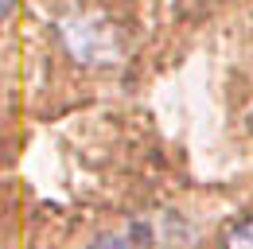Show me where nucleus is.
<instances>
[{
    "label": "nucleus",
    "instance_id": "obj_1",
    "mask_svg": "<svg viewBox=\"0 0 253 249\" xmlns=\"http://www.w3.org/2000/svg\"><path fill=\"white\" fill-rule=\"evenodd\" d=\"M59 31H63L66 51H70L78 62L105 66V62H113L117 55H121V43H117V35H113V31H105L97 20H90V16L63 20V24H59Z\"/></svg>",
    "mask_w": 253,
    "mask_h": 249
},
{
    "label": "nucleus",
    "instance_id": "obj_2",
    "mask_svg": "<svg viewBox=\"0 0 253 249\" xmlns=\"http://www.w3.org/2000/svg\"><path fill=\"white\" fill-rule=\"evenodd\" d=\"M90 249H148L136 234H101Z\"/></svg>",
    "mask_w": 253,
    "mask_h": 249
},
{
    "label": "nucleus",
    "instance_id": "obj_3",
    "mask_svg": "<svg viewBox=\"0 0 253 249\" xmlns=\"http://www.w3.org/2000/svg\"><path fill=\"white\" fill-rule=\"evenodd\" d=\"M226 249H253V222H238L226 234Z\"/></svg>",
    "mask_w": 253,
    "mask_h": 249
},
{
    "label": "nucleus",
    "instance_id": "obj_4",
    "mask_svg": "<svg viewBox=\"0 0 253 249\" xmlns=\"http://www.w3.org/2000/svg\"><path fill=\"white\" fill-rule=\"evenodd\" d=\"M12 8H16V0H0V20H4V16L12 12Z\"/></svg>",
    "mask_w": 253,
    "mask_h": 249
},
{
    "label": "nucleus",
    "instance_id": "obj_5",
    "mask_svg": "<svg viewBox=\"0 0 253 249\" xmlns=\"http://www.w3.org/2000/svg\"><path fill=\"white\" fill-rule=\"evenodd\" d=\"M250 121H253V117H250Z\"/></svg>",
    "mask_w": 253,
    "mask_h": 249
}]
</instances>
